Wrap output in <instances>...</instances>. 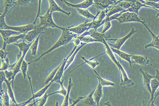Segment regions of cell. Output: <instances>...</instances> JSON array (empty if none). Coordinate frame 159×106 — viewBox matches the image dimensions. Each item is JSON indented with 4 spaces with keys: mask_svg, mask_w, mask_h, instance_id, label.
Segmentation results:
<instances>
[{
    "mask_svg": "<svg viewBox=\"0 0 159 106\" xmlns=\"http://www.w3.org/2000/svg\"><path fill=\"white\" fill-rule=\"evenodd\" d=\"M62 31L61 35L55 44L52 47L48 49V51L42 54L37 59H35V60L28 63L29 65L32 64V63H34V62L38 61L44 56L51 53L52 51L61 47V46H65L70 42H72V40L74 39L75 38H76L78 36H79L76 34L72 33V32L68 30L67 28H65L64 29H62Z\"/></svg>",
    "mask_w": 159,
    "mask_h": 106,
    "instance_id": "obj_1",
    "label": "cell"
},
{
    "mask_svg": "<svg viewBox=\"0 0 159 106\" xmlns=\"http://www.w3.org/2000/svg\"><path fill=\"white\" fill-rule=\"evenodd\" d=\"M111 20H116L119 21V23L122 24L127 22H138L142 23L145 21L144 18L140 17L139 15L135 13L127 12L119 14L112 15L110 17Z\"/></svg>",
    "mask_w": 159,
    "mask_h": 106,
    "instance_id": "obj_2",
    "label": "cell"
},
{
    "mask_svg": "<svg viewBox=\"0 0 159 106\" xmlns=\"http://www.w3.org/2000/svg\"><path fill=\"white\" fill-rule=\"evenodd\" d=\"M6 15L3 13L1 14L0 16V29H11V30L16 31L20 32L21 33L26 34L30 31L33 30L35 28V25L33 24H30L20 26H11L7 24L6 23L5 18Z\"/></svg>",
    "mask_w": 159,
    "mask_h": 106,
    "instance_id": "obj_3",
    "label": "cell"
},
{
    "mask_svg": "<svg viewBox=\"0 0 159 106\" xmlns=\"http://www.w3.org/2000/svg\"><path fill=\"white\" fill-rule=\"evenodd\" d=\"M52 13L48 9L47 11L46 14L44 15H40L39 16L40 18V22L36 26L37 27H44L45 28H58L62 30L64 29L65 27H62L57 25L52 19Z\"/></svg>",
    "mask_w": 159,
    "mask_h": 106,
    "instance_id": "obj_4",
    "label": "cell"
},
{
    "mask_svg": "<svg viewBox=\"0 0 159 106\" xmlns=\"http://www.w3.org/2000/svg\"><path fill=\"white\" fill-rule=\"evenodd\" d=\"M138 31V30H136L134 28H133L129 32V33L123 38L118 39H109V38H108V39H107V41H116V43L111 44L107 42V43L110 47L114 48H115V49H119V50H120L121 46L124 44L125 42H126V41H127V39H128L129 38L131 37L132 35H134V34L136 32H137Z\"/></svg>",
    "mask_w": 159,
    "mask_h": 106,
    "instance_id": "obj_5",
    "label": "cell"
},
{
    "mask_svg": "<svg viewBox=\"0 0 159 106\" xmlns=\"http://www.w3.org/2000/svg\"><path fill=\"white\" fill-rule=\"evenodd\" d=\"M0 82H1V90L2 89V84L3 82H5L7 85V89L10 98L12 100V102L14 104H15L16 106H19L16 100L15 94H14L13 90L12 85H11V82H9L6 77L5 72L1 71L0 72Z\"/></svg>",
    "mask_w": 159,
    "mask_h": 106,
    "instance_id": "obj_6",
    "label": "cell"
},
{
    "mask_svg": "<svg viewBox=\"0 0 159 106\" xmlns=\"http://www.w3.org/2000/svg\"><path fill=\"white\" fill-rule=\"evenodd\" d=\"M107 16L106 10L101 12L98 11L96 17L92 22H89V30L90 29L97 30L98 28L103 25V21Z\"/></svg>",
    "mask_w": 159,
    "mask_h": 106,
    "instance_id": "obj_7",
    "label": "cell"
},
{
    "mask_svg": "<svg viewBox=\"0 0 159 106\" xmlns=\"http://www.w3.org/2000/svg\"><path fill=\"white\" fill-rule=\"evenodd\" d=\"M45 29V28L44 27H37L36 25L34 29L26 33L25 39L24 40L27 42L28 43H32L35 41L40 34L43 33V31Z\"/></svg>",
    "mask_w": 159,
    "mask_h": 106,
    "instance_id": "obj_8",
    "label": "cell"
},
{
    "mask_svg": "<svg viewBox=\"0 0 159 106\" xmlns=\"http://www.w3.org/2000/svg\"><path fill=\"white\" fill-rule=\"evenodd\" d=\"M54 82V80H52L45 87L41 89V90L38 91L37 92L35 93V94H34V93L33 94H32V97L28 99L26 101L24 102L23 103H20V104H18V105H19V106H25L29 104L32 101V100H34L36 99L40 98L41 97H42V96H43L46 93L48 89L52 86V85Z\"/></svg>",
    "mask_w": 159,
    "mask_h": 106,
    "instance_id": "obj_9",
    "label": "cell"
},
{
    "mask_svg": "<svg viewBox=\"0 0 159 106\" xmlns=\"http://www.w3.org/2000/svg\"><path fill=\"white\" fill-rule=\"evenodd\" d=\"M77 46H75V47L73 48V49H72V50L71 51L70 53L68 55L67 57H66V58H65L64 59V60L62 61L61 65V67L60 68L59 70H58L57 73L54 78L53 79V80H54V82H56L58 83H59L61 82V80L62 77V75H63L64 72L65 71V66H66L68 59H69L70 56L72 54H73L74 52H75V51L76 50V49H77Z\"/></svg>",
    "mask_w": 159,
    "mask_h": 106,
    "instance_id": "obj_10",
    "label": "cell"
},
{
    "mask_svg": "<svg viewBox=\"0 0 159 106\" xmlns=\"http://www.w3.org/2000/svg\"><path fill=\"white\" fill-rule=\"evenodd\" d=\"M117 66L118 68L119 69V71H120V75H121L120 85H127L128 86H129V87L134 85V82L132 81L131 79L129 78L125 70L121 65V62L120 63L118 61Z\"/></svg>",
    "mask_w": 159,
    "mask_h": 106,
    "instance_id": "obj_11",
    "label": "cell"
},
{
    "mask_svg": "<svg viewBox=\"0 0 159 106\" xmlns=\"http://www.w3.org/2000/svg\"><path fill=\"white\" fill-rule=\"evenodd\" d=\"M68 30L72 33L76 34L78 36L82 35L86 31L89 30V19H87L84 23L75 27H67Z\"/></svg>",
    "mask_w": 159,
    "mask_h": 106,
    "instance_id": "obj_12",
    "label": "cell"
},
{
    "mask_svg": "<svg viewBox=\"0 0 159 106\" xmlns=\"http://www.w3.org/2000/svg\"><path fill=\"white\" fill-rule=\"evenodd\" d=\"M141 24H143V25L145 27L147 28V30L150 32V34L151 35L152 38V41L151 43L148 44L145 46V48L146 49H148L149 47H153L156 48L159 50V37L158 36H157L155 34L153 33L151 31V29L149 28L147 24H146L145 21H143L142 22Z\"/></svg>",
    "mask_w": 159,
    "mask_h": 106,
    "instance_id": "obj_13",
    "label": "cell"
},
{
    "mask_svg": "<svg viewBox=\"0 0 159 106\" xmlns=\"http://www.w3.org/2000/svg\"><path fill=\"white\" fill-rule=\"evenodd\" d=\"M65 3V5L69 7H71L80 8V9H87L89 7L93 5L94 2H93V0H85L83 2L80 3L78 4H73L68 2V1H65V0H61Z\"/></svg>",
    "mask_w": 159,
    "mask_h": 106,
    "instance_id": "obj_14",
    "label": "cell"
},
{
    "mask_svg": "<svg viewBox=\"0 0 159 106\" xmlns=\"http://www.w3.org/2000/svg\"><path fill=\"white\" fill-rule=\"evenodd\" d=\"M84 33L90 35L96 41V42H100L103 43V41L105 40L107 41V39H108L105 36L104 33H99L95 29H90Z\"/></svg>",
    "mask_w": 159,
    "mask_h": 106,
    "instance_id": "obj_15",
    "label": "cell"
},
{
    "mask_svg": "<svg viewBox=\"0 0 159 106\" xmlns=\"http://www.w3.org/2000/svg\"><path fill=\"white\" fill-rule=\"evenodd\" d=\"M93 6L96 7L99 12L105 10L110 6L113 5V3L110 0H93Z\"/></svg>",
    "mask_w": 159,
    "mask_h": 106,
    "instance_id": "obj_16",
    "label": "cell"
},
{
    "mask_svg": "<svg viewBox=\"0 0 159 106\" xmlns=\"http://www.w3.org/2000/svg\"><path fill=\"white\" fill-rule=\"evenodd\" d=\"M140 73H142L144 82V86L146 87L150 94L151 93V82L152 79L155 77V76H152L147 72H144L142 68L139 69Z\"/></svg>",
    "mask_w": 159,
    "mask_h": 106,
    "instance_id": "obj_17",
    "label": "cell"
},
{
    "mask_svg": "<svg viewBox=\"0 0 159 106\" xmlns=\"http://www.w3.org/2000/svg\"><path fill=\"white\" fill-rule=\"evenodd\" d=\"M143 7L150 8V7L140 2V1H138L135 2H133L130 7H129L128 9L122 11L121 12L119 13V14H120L125 12H129L135 13L139 15V11L140 8Z\"/></svg>",
    "mask_w": 159,
    "mask_h": 106,
    "instance_id": "obj_18",
    "label": "cell"
},
{
    "mask_svg": "<svg viewBox=\"0 0 159 106\" xmlns=\"http://www.w3.org/2000/svg\"><path fill=\"white\" fill-rule=\"evenodd\" d=\"M132 64L137 63L141 66H145L150 63L147 56L132 55L131 57Z\"/></svg>",
    "mask_w": 159,
    "mask_h": 106,
    "instance_id": "obj_19",
    "label": "cell"
},
{
    "mask_svg": "<svg viewBox=\"0 0 159 106\" xmlns=\"http://www.w3.org/2000/svg\"><path fill=\"white\" fill-rule=\"evenodd\" d=\"M49 4V8H48L51 12L53 13L55 12H59L65 14V15L69 16L71 15L70 12H66L63 10L55 2V0H48Z\"/></svg>",
    "mask_w": 159,
    "mask_h": 106,
    "instance_id": "obj_20",
    "label": "cell"
},
{
    "mask_svg": "<svg viewBox=\"0 0 159 106\" xmlns=\"http://www.w3.org/2000/svg\"><path fill=\"white\" fill-rule=\"evenodd\" d=\"M113 53H114L117 55L120 58L127 61L130 64L131 68H132V62L131 60V55L125 52L121 51L119 49H115V48L110 47Z\"/></svg>",
    "mask_w": 159,
    "mask_h": 106,
    "instance_id": "obj_21",
    "label": "cell"
},
{
    "mask_svg": "<svg viewBox=\"0 0 159 106\" xmlns=\"http://www.w3.org/2000/svg\"><path fill=\"white\" fill-rule=\"evenodd\" d=\"M98 81V84L97 88L95 89L93 95V98L97 106H99L101 99L103 97V90H102L103 86L101 84L100 82Z\"/></svg>",
    "mask_w": 159,
    "mask_h": 106,
    "instance_id": "obj_22",
    "label": "cell"
},
{
    "mask_svg": "<svg viewBox=\"0 0 159 106\" xmlns=\"http://www.w3.org/2000/svg\"><path fill=\"white\" fill-rule=\"evenodd\" d=\"M124 9L121 7L119 5H111L109 6L108 8L106 9V13H107V16L106 17H110L115 14L119 13L121 12L122 11H124Z\"/></svg>",
    "mask_w": 159,
    "mask_h": 106,
    "instance_id": "obj_23",
    "label": "cell"
},
{
    "mask_svg": "<svg viewBox=\"0 0 159 106\" xmlns=\"http://www.w3.org/2000/svg\"><path fill=\"white\" fill-rule=\"evenodd\" d=\"M95 90H93L89 95L86 96V98L84 99L80 105L82 106H96V102L93 98V95Z\"/></svg>",
    "mask_w": 159,
    "mask_h": 106,
    "instance_id": "obj_24",
    "label": "cell"
},
{
    "mask_svg": "<svg viewBox=\"0 0 159 106\" xmlns=\"http://www.w3.org/2000/svg\"><path fill=\"white\" fill-rule=\"evenodd\" d=\"M159 87V81L155 77L152 79L151 82V93L150 94L151 99L150 100V102H151L152 106H155L153 103V100H154V95Z\"/></svg>",
    "mask_w": 159,
    "mask_h": 106,
    "instance_id": "obj_25",
    "label": "cell"
},
{
    "mask_svg": "<svg viewBox=\"0 0 159 106\" xmlns=\"http://www.w3.org/2000/svg\"><path fill=\"white\" fill-rule=\"evenodd\" d=\"M80 57L82 60L84 61V63H82V64L78 66L76 68L74 69V70L71 71L70 72L69 74H68L66 76L69 75L70 73H71L72 71H73L75 70V69L78 68H79V66L82 65L84 64H87L89 65V66H90V67L93 69V70H94V69L96 68V66H98L99 64V63L97 61H93V59H94L96 57L92 58L89 59V60H87V59H86L85 58L84 56H80Z\"/></svg>",
    "mask_w": 159,
    "mask_h": 106,
    "instance_id": "obj_26",
    "label": "cell"
},
{
    "mask_svg": "<svg viewBox=\"0 0 159 106\" xmlns=\"http://www.w3.org/2000/svg\"><path fill=\"white\" fill-rule=\"evenodd\" d=\"M73 86V83H72L71 77H70L69 81H68L67 93H66V95L65 96V98L62 106H70V94L71 90Z\"/></svg>",
    "mask_w": 159,
    "mask_h": 106,
    "instance_id": "obj_27",
    "label": "cell"
},
{
    "mask_svg": "<svg viewBox=\"0 0 159 106\" xmlns=\"http://www.w3.org/2000/svg\"><path fill=\"white\" fill-rule=\"evenodd\" d=\"M25 33H21L20 34L13 35V36L7 38V39H3L4 42H5L7 44H10L13 43H18V41L20 39H25Z\"/></svg>",
    "mask_w": 159,
    "mask_h": 106,
    "instance_id": "obj_28",
    "label": "cell"
},
{
    "mask_svg": "<svg viewBox=\"0 0 159 106\" xmlns=\"http://www.w3.org/2000/svg\"><path fill=\"white\" fill-rule=\"evenodd\" d=\"M86 44V43H82V42L81 43L80 46L79 47H77V49H76V50L75 51V52H74L73 54H72L70 56L69 59H68L67 63H66V66H65V71L66 70V69L68 68L70 66V65L71 64L72 62L74 61L75 57H76V55H77L78 52Z\"/></svg>",
    "mask_w": 159,
    "mask_h": 106,
    "instance_id": "obj_29",
    "label": "cell"
},
{
    "mask_svg": "<svg viewBox=\"0 0 159 106\" xmlns=\"http://www.w3.org/2000/svg\"><path fill=\"white\" fill-rule=\"evenodd\" d=\"M1 99L2 101L3 105L9 106L10 105V98L8 94L7 89L4 91L3 89L1 90Z\"/></svg>",
    "mask_w": 159,
    "mask_h": 106,
    "instance_id": "obj_30",
    "label": "cell"
},
{
    "mask_svg": "<svg viewBox=\"0 0 159 106\" xmlns=\"http://www.w3.org/2000/svg\"><path fill=\"white\" fill-rule=\"evenodd\" d=\"M17 0H5L3 13L7 15L15 6Z\"/></svg>",
    "mask_w": 159,
    "mask_h": 106,
    "instance_id": "obj_31",
    "label": "cell"
},
{
    "mask_svg": "<svg viewBox=\"0 0 159 106\" xmlns=\"http://www.w3.org/2000/svg\"><path fill=\"white\" fill-rule=\"evenodd\" d=\"M50 96V94H48L47 92H46V93L43 96L38 99V100H36V101H35V100H34V102L32 104H29V106H36V104L38 103V106H43L46 104L48 97Z\"/></svg>",
    "mask_w": 159,
    "mask_h": 106,
    "instance_id": "obj_32",
    "label": "cell"
},
{
    "mask_svg": "<svg viewBox=\"0 0 159 106\" xmlns=\"http://www.w3.org/2000/svg\"><path fill=\"white\" fill-rule=\"evenodd\" d=\"M0 32L3 39H7L14 35H18L21 33L20 32L11 29H0Z\"/></svg>",
    "mask_w": 159,
    "mask_h": 106,
    "instance_id": "obj_33",
    "label": "cell"
},
{
    "mask_svg": "<svg viewBox=\"0 0 159 106\" xmlns=\"http://www.w3.org/2000/svg\"><path fill=\"white\" fill-rule=\"evenodd\" d=\"M77 11L80 15H82L87 19H94L96 17V15H92L86 9H80L77 8Z\"/></svg>",
    "mask_w": 159,
    "mask_h": 106,
    "instance_id": "obj_34",
    "label": "cell"
},
{
    "mask_svg": "<svg viewBox=\"0 0 159 106\" xmlns=\"http://www.w3.org/2000/svg\"><path fill=\"white\" fill-rule=\"evenodd\" d=\"M42 33L40 34L38 38L35 39L33 43L32 46H31L30 49L32 51V56H35L36 55L37 53L38 46L39 45V41L41 35L42 34Z\"/></svg>",
    "mask_w": 159,
    "mask_h": 106,
    "instance_id": "obj_35",
    "label": "cell"
},
{
    "mask_svg": "<svg viewBox=\"0 0 159 106\" xmlns=\"http://www.w3.org/2000/svg\"><path fill=\"white\" fill-rule=\"evenodd\" d=\"M94 73H96V75H97V77L98 80V81L100 82L101 84L103 86H114L116 85V84L112 82H111L108 81V80H105L103 78H102L99 75L98 73L96 70H95V69L93 70Z\"/></svg>",
    "mask_w": 159,
    "mask_h": 106,
    "instance_id": "obj_36",
    "label": "cell"
},
{
    "mask_svg": "<svg viewBox=\"0 0 159 106\" xmlns=\"http://www.w3.org/2000/svg\"><path fill=\"white\" fill-rule=\"evenodd\" d=\"M62 63L60 64L59 66H57L56 68L54 69L52 71L51 73L49 75V76H48L47 78L46 79L45 82V85H47L48 83H49L50 82L52 81L54 78L55 76L57 73L58 70H59L60 68L61 65Z\"/></svg>",
    "mask_w": 159,
    "mask_h": 106,
    "instance_id": "obj_37",
    "label": "cell"
},
{
    "mask_svg": "<svg viewBox=\"0 0 159 106\" xmlns=\"http://www.w3.org/2000/svg\"><path fill=\"white\" fill-rule=\"evenodd\" d=\"M65 79H66V78L64 79L63 80H62V81L59 83V84L60 85V89L57 91L50 94L51 96L56 94L61 95L64 96V97L66 95V93H67V89L65 88L64 86L63 85V82L65 81Z\"/></svg>",
    "mask_w": 159,
    "mask_h": 106,
    "instance_id": "obj_38",
    "label": "cell"
},
{
    "mask_svg": "<svg viewBox=\"0 0 159 106\" xmlns=\"http://www.w3.org/2000/svg\"><path fill=\"white\" fill-rule=\"evenodd\" d=\"M111 21V20H110V17H106V18H105L102 22L103 25L104 24V27L102 31V33H105L111 28L112 25Z\"/></svg>",
    "mask_w": 159,
    "mask_h": 106,
    "instance_id": "obj_39",
    "label": "cell"
},
{
    "mask_svg": "<svg viewBox=\"0 0 159 106\" xmlns=\"http://www.w3.org/2000/svg\"><path fill=\"white\" fill-rule=\"evenodd\" d=\"M29 65V64L24 60L23 61L20 68L21 72H22L23 75L24 76V79H25V77H27V76H28V67Z\"/></svg>",
    "mask_w": 159,
    "mask_h": 106,
    "instance_id": "obj_40",
    "label": "cell"
},
{
    "mask_svg": "<svg viewBox=\"0 0 159 106\" xmlns=\"http://www.w3.org/2000/svg\"><path fill=\"white\" fill-rule=\"evenodd\" d=\"M4 72H5L6 77L8 81L9 82L12 81V86L13 87L14 82L15 79L13 70H7Z\"/></svg>",
    "mask_w": 159,
    "mask_h": 106,
    "instance_id": "obj_41",
    "label": "cell"
},
{
    "mask_svg": "<svg viewBox=\"0 0 159 106\" xmlns=\"http://www.w3.org/2000/svg\"><path fill=\"white\" fill-rule=\"evenodd\" d=\"M2 61V64L1 68V71H5L7 70L9 68L10 66V64L9 63V60L8 58L7 57V58L1 60Z\"/></svg>",
    "mask_w": 159,
    "mask_h": 106,
    "instance_id": "obj_42",
    "label": "cell"
},
{
    "mask_svg": "<svg viewBox=\"0 0 159 106\" xmlns=\"http://www.w3.org/2000/svg\"><path fill=\"white\" fill-rule=\"evenodd\" d=\"M7 45V44L5 42H4L2 47L0 50V57H1V60L7 58V56L9 54V53H8L6 51Z\"/></svg>",
    "mask_w": 159,
    "mask_h": 106,
    "instance_id": "obj_43",
    "label": "cell"
},
{
    "mask_svg": "<svg viewBox=\"0 0 159 106\" xmlns=\"http://www.w3.org/2000/svg\"><path fill=\"white\" fill-rule=\"evenodd\" d=\"M133 3L127 1H118L115 5H119V6L123 8L125 10H127L130 7Z\"/></svg>",
    "mask_w": 159,
    "mask_h": 106,
    "instance_id": "obj_44",
    "label": "cell"
},
{
    "mask_svg": "<svg viewBox=\"0 0 159 106\" xmlns=\"http://www.w3.org/2000/svg\"><path fill=\"white\" fill-rule=\"evenodd\" d=\"M34 1V0H17L16 5L26 6L31 3L33 2Z\"/></svg>",
    "mask_w": 159,
    "mask_h": 106,
    "instance_id": "obj_45",
    "label": "cell"
},
{
    "mask_svg": "<svg viewBox=\"0 0 159 106\" xmlns=\"http://www.w3.org/2000/svg\"><path fill=\"white\" fill-rule=\"evenodd\" d=\"M42 0H38V8L36 18H35L34 22V24H35L36 23L37 20L39 16L41 15V5H42Z\"/></svg>",
    "mask_w": 159,
    "mask_h": 106,
    "instance_id": "obj_46",
    "label": "cell"
},
{
    "mask_svg": "<svg viewBox=\"0 0 159 106\" xmlns=\"http://www.w3.org/2000/svg\"><path fill=\"white\" fill-rule=\"evenodd\" d=\"M86 96L85 97H83V96H80L79 97V98H78L77 99L75 100H73L72 99H71V101H70V106H75L76 104H78V103L82 101V100H83L84 99L86 98Z\"/></svg>",
    "mask_w": 159,
    "mask_h": 106,
    "instance_id": "obj_47",
    "label": "cell"
},
{
    "mask_svg": "<svg viewBox=\"0 0 159 106\" xmlns=\"http://www.w3.org/2000/svg\"><path fill=\"white\" fill-rule=\"evenodd\" d=\"M72 42H74L75 46H79L81 44L82 42H81V41L80 40L79 38H78L77 37L75 38L74 39H73L72 41Z\"/></svg>",
    "mask_w": 159,
    "mask_h": 106,
    "instance_id": "obj_48",
    "label": "cell"
},
{
    "mask_svg": "<svg viewBox=\"0 0 159 106\" xmlns=\"http://www.w3.org/2000/svg\"><path fill=\"white\" fill-rule=\"evenodd\" d=\"M159 95V90L157 92H156L155 94V95H154V100H153V103H154H154L155 100L157 98V96H158Z\"/></svg>",
    "mask_w": 159,
    "mask_h": 106,
    "instance_id": "obj_49",
    "label": "cell"
},
{
    "mask_svg": "<svg viewBox=\"0 0 159 106\" xmlns=\"http://www.w3.org/2000/svg\"><path fill=\"white\" fill-rule=\"evenodd\" d=\"M157 75L155 76V77L159 81V70H157Z\"/></svg>",
    "mask_w": 159,
    "mask_h": 106,
    "instance_id": "obj_50",
    "label": "cell"
},
{
    "mask_svg": "<svg viewBox=\"0 0 159 106\" xmlns=\"http://www.w3.org/2000/svg\"><path fill=\"white\" fill-rule=\"evenodd\" d=\"M110 1L113 3V5H114L118 1H120V0H110Z\"/></svg>",
    "mask_w": 159,
    "mask_h": 106,
    "instance_id": "obj_51",
    "label": "cell"
},
{
    "mask_svg": "<svg viewBox=\"0 0 159 106\" xmlns=\"http://www.w3.org/2000/svg\"><path fill=\"white\" fill-rule=\"evenodd\" d=\"M147 1H151V2L159 3V0H148Z\"/></svg>",
    "mask_w": 159,
    "mask_h": 106,
    "instance_id": "obj_52",
    "label": "cell"
},
{
    "mask_svg": "<svg viewBox=\"0 0 159 106\" xmlns=\"http://www.w3.org/2000/svg\"><path fill=\"white\" fill-rule=\"evenodd\" d=\"M139 1H140V2L143 3V4L145 3L146 1H147V0H138Z\"/></svg>",
    "mask_w": 159,
    "mask_h": 106,
    "instance_id": "obj_53",
    "label": "cell"
},
{
    "mask_svg": "<svg viewBox=\"0 0 159 106\" xmlns=\"http://www.w3.org/2000/svg\"><path fill=\"white\" fill-rule=\"evenodd\" d=\"M157 17L159 19V12L158 14H157Z\"/></svg>",
    "mask_w": 159,
    "mask_h": 106,
    "instance_id": "obj_54",
    "label": "cell"
},
{
    "mask_svg": "<svg viewBox=\"0 0 159 106\" xmlns=\"http://www.w3.org/2000/svg\"><path fill=\"white\" fill-rule=\"evenodd\" d=\"M158 37H159V35H158Z\"/></svg>",
    "mask_w": 159,
    "mask_h": 106,
    "instance_id": "obj_55",
    "label": "cell"
}]
</instances>
